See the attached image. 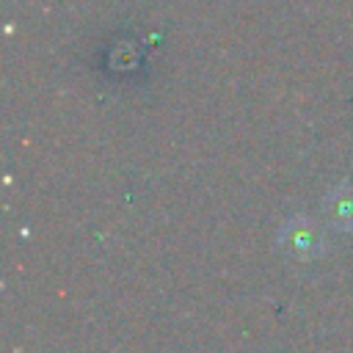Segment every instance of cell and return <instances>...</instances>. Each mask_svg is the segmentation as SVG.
<instances>
[{
  "label": "cell",
  "instance_id": "obj_2",
  "mask_svg": "<svg viewBox=\"0 0 353 353\" xmlns=\"http://www.w3.org/2000/svg\"><path fill=\"white\" fill-rule=\"evenodd\" d=\"M325 210H328V218L334 226L350 232L353 229V188L342 185L336 190H331L328 201H325Z\"/></svg>",
  "mask_w": 353,
  "mask_h": 353
},
{
  "label": "cell",
  "instance_id": "obj_1",
  "mask_svg": "<svg viewBox=\"0 0 353 353\" xmlns=\"http://www.w3.org/2000/svg\"><path fill=\"white\" fill-rule=\"evenodd\" d=\"M279 243L287 254H292L295 259H314L320 251H323V234L320 229L306 221V218H292L281 226V234H279Z\"/></svg>",
  "mask_w": 353,
  "mask_h": 353
}]
</instances>
